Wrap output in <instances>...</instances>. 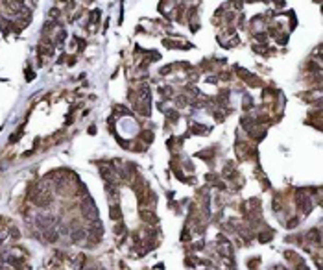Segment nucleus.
Masks as SVG:
<instances>
[{
	"instance_id": "3",
	"label": "nucleus",
	"mask_w": 323,
	"mask_h": 270,
	"mask_svg": "<svg viewBox=\"0 0 323 270\" xmlns=\"http://www.w3.org/2000/svg\"><path fill=\"white\" fill-rule=\"evenodd\" d=\"M85 237H87V233H85L81 228H76L74 231H72V241H74V242H80V241H83Z\"/></svg>"
},
{
	"instance_id": "2",
	"label": "nucleus",
	"mask_w": 323,
	"mask_h": 270,
	"mask_svg": "<svg viewBox=\"0 0 323 270\" xmlns=\"http://www.w3.org/2000/svg\"><path fill=\"white\" fill-rule=\"evenodd\" d=\"M57 237H59V233H57L56 229H52V228L44 229V241H46V242H56Z\"/></svg>"
},
{
	"instance_id": "1",
	"label": "nucleus",
	"mask_w": 323,
	"mask_h": 270,
	"mask_svg": "<svg viewBox=\"0 0 323 270\" xmlns=\"http://www.w3.org/2000/svg\"><path fill=\"white\" fill-rule=\"evenodd\" d=\"M81 215H83L87 220H98V209H96V206H94L92 198L87 196V198L81 202Z\"/></svg>"
},
{
	"instance_id": "5",
	"label": "nucleus",
	"mask_w": 323,
	"mask_h": 270,
	"mask_svg": "<svg viewBox=\"0 0 323 270\" xmlns=\"http://www.w3.org/2000/svg\"><path fill=\"white\" fill-rule=\"evenodd\" d=\"M11 235L17 239V237H19V229H17V228H11Z\"/></svg>"
},
{
	"instance_id": "4",
	"label": "nucleus",
	"mask_w": 323,
	"mask_h": 270,
	"mask_svg": "<svg viewBox=\"0 0 323 270\" xmlns=\"http://www.w3.org/2000/svg\"><path fill=\"white\" fill-rule=\"evenodd\" d=\"M111 218H120V207L111 206Z\"/></svg>"
}]
</instances>
